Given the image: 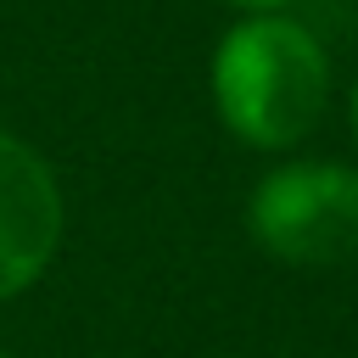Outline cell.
Returning <instances> with one entry per match:
<instances>
[{
  "instance_id": "obj_1",
  "label": "cell",
  "mask_w": 358,
  "mask_h": 358,
  "mask_svg": "<svg viewBox=\"0 0 358 358\" xmlns=\"http://www.w3.org/2000/svg\"><path fill=\"white\" fill-rule=\"evenodd\" d=\"M213 106L252 151H291L330 106V56L291 11L241 17L213 50Z\"/></svg>"
},
{
  "instance_id": "obj_2",
  "label": "cell",
  "mask_w": 358,
  "mask_h": 358,
  "mask_svg": "<svg viewBox=\"0 0 358 358\" xmlns=\"http://www.w3.org/2000/svg\"><path fill=\"white\" fill-rule=\"evenodd\" d=\"M252 241L291 268H330L358 257V168L280 162L246 196Z\"/></svg>"
},
{
  "instance_id": "obj_3",
  "label": "cell",
  "mask_w": 358,
  "mask_h": 358,
  "mask_svg": "<svg viewBox=\"0 0 358 358\" xmlns=\"http://www.w3.org/2000/svg\"><path fill=\"white\" fill-rule=\"evenodd\" d=\"M67 229V201L50 162L0 129V302L22 296L56 257Z\"/></svg>"
},
{
  "instance_id": "obj_4",
  "label": "cell",
  "mask_w": 358,
  "mask_h": 358,
  "mask_svg": "<svg viewBox=\"0 0 358 358\" xmlns=\"http://www.w3.org/2000/svg\"><path fill=\"white\" fill-rule=\"evenodd\" d=\"M224 6H235L241 17H252V11H285L291 0H224Z\"/></svg>"
},
{
  "instance_id": "obj_5",
  "label": "cell",
  "mask_w": 358,
  "mask_h": 358,
  "mask_svg": "<svg viewBox=\"0 0 358 358\" xmlns=\"http://www.w3.org/2000/svg\"><path fill=\"white\" fill-rule=\"evenodd\" d=\"M347 123H352V145H358V84H352V95H347Z\"/></svg>"
},
{
  "instance_id": "obj_6",
  "label": "cell",
  "mask_w": 358,
  "mask_h": 358,
  "mask_svg": "<svg viewBox=\"0 0 358 358\" xmlns=\"http://www.w3.org/2000/svg\"><path fill=\"white\" fill-rule=\"evenodd\" d=\"M0 358H11V352H6V347H0Z\"/></svg>"
}]
</instances>
